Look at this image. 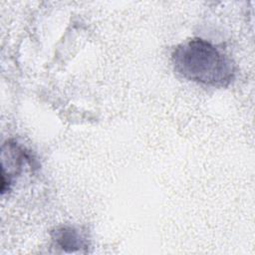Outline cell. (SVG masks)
Listing matches in <instances>:
<instances>
[{
	"instance_id": "cell-1",
	"label": "cell",
	"mask_w": 255,
	"mask_h": 255,
	"mask_svg": "<svg viewBox=\"0 0 255 255\" xmlns=\"http://www.w3.org/2000/svg\"><path fill=\"white\" fill-rule=\"evenodd\" d=\"M171 62L180 77L205 86L227 87L235 75L230 58L201 38L177 45L171 53Z\"/></svg>"
},
{
	"instance_id": "cell-2",
	"label": "cell",
	"mask_w": 255,
	"mask_h": 255,
	"mask_svg": "<svg viewBox=\"0 0 255 255\" xmlns=\"http://www.w3.org/2000/svg\"><path fill=\"white\" fill-rule=\"evenodd\" d=\"M52 238L58 247L68 253L81 251L82 248L88 247L86 237L72 226L57 227L52 232Z\"/></svg>"
}]
</instances>
